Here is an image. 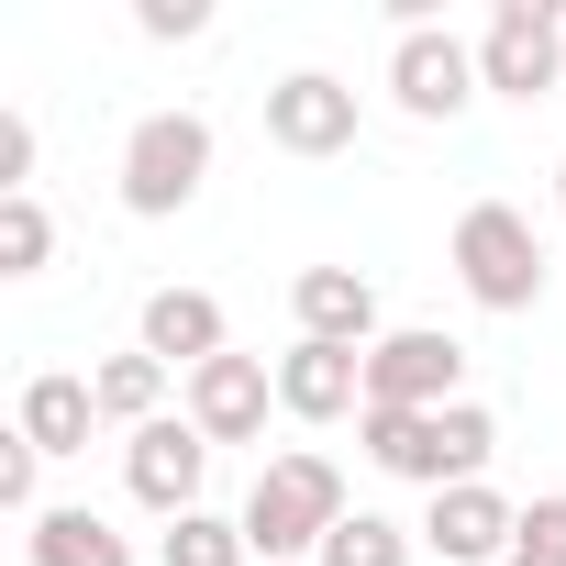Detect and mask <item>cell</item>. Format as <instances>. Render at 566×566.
<instances>
[{"label":"cell","mask_w":566,"mask_h":566,"mask_svg":"<svg viewBox=\"0 0 566 566\" xmlns=\"http://www.w3.org/2000/svg\"><path fill=\"white\" fill-rule=\"evenodd\" d=\"M167 378H178V367H156L145 345H134V356H101V367H90V389H101V422H123V433L167 422Z\"/></svg>","instance_id":"obj_16"},{"label":"cell","mask_w":566,"mask_h":566,"mask_svg":"<svg viewBox=\"0 0 566 566\" xmlns=\"http://www.w3.org/2000/svg\"><path fill=\"white\" fill-rule=\"evenodd\" d=\"M156 566H255V544H244V522L189 511V522H167V533H156Z\"/></svg>","instance_id":"obj_19"},{"label":"cell","mask_w":566,"mask_h":566,"mask_svg":"<svg viewBox=\"0 0 566 566\" xmlns=\"http://www.w3.org/2000/svg\"><path fill=\"white\" fill-rule=\"evenodd\" d=\"M23 544H34V566H134V544L101 511H45V522H23Z\"/></svg>","instance_id":"obj_17"},{"label":"cell","mask_w":566,"mask_h":566,"mask_svg":"<svg viewBox=\"0 0 566 566\" xmlns=\"http://www.w3.org/2000/svg\"><path fill=\"white\" fill-rule=\"evenodd\" d=\"M45 255H56L45 200H34V189H23V200H0V277H45Z\"/></svg>","instance_id":"obj_20"},{"label":"cell","mask_w":566,"mask_h":566,"mask_svg":"<svg viewBox=\"0 0 566 566\" xmlns=\"http://www.w3.org/2000/svg\"><path fill=\"white\" fill-rule=\"evenodd\" d=\"M356 444H367V467H389L411 489H467V478H489L500 422L478 400H444V411H356Z\"/></svg>","instance_id":"obj_2"},{"label":"cell","mask_w":566,"mask_h":566,"mask_svg":"<svg viewBox=\"0 0 566 566\" xmlns=\"http://www.w3.org/2000/svg\"><path fill=\"white\" fill-rule=\"evenodd\" d=\"M211 178V123L200 112H145L123 134V211L134 222H178Z\"/></svg>","instance_id":"obj_4"},{"label":"cell","mask_w":566,"mask_h":566,"mask_svg":"<svg viewBox=\"0 0 566 566\" xmlns=\"http://www.w3.org/2000/svg\"><path fill=\"white\" fill-rule=\"evenodd\" d=\"M145 356H156V367H178V378H200L211 356H233L222 301H211V290H156V301H145Z\"/></svg>","instance_id":"obj_14"},{"label":"cell","mask_w":566,"mask_h":566,"mask_svg":"<svg viewBox=\"0 0 566 566\" xmlns=\"http://www.w3.org/2000/svg\"><path fill=\"white\" fill-rule=\"evenodd\" d=\"M145 45H189V34H211V12H200V0H145Z\"/></svg>","instance_id":"obj_23"},{"label":"cell","mask_w":566,"mask_h":566,"mask_svg":"<svg viewBox=\"0 0 566 566\" xmlns=\"http://www.w3.org/2000/svg\"><path fill=\"white\" fill-rule=\"evenodd\" d=\"M411 544H422V522H389V511H345V522H334V544H323L312 566H411Z\"/></svg>","instance_id":"obj_18"},{"label":"cell","mask_w":566,"mask_h":566,"mask_svg":"<svg viewBox=\"0 0 566 566\" xmlns=\"http://www.w3.org/2000/svg\"><path fill=\"white\" fill-rule=\"evenodd\" d=\"M34 489H45V455H34V444L12 433V444H0V511H23V522H45V500H34Z\"/></svg>","instance_id":"obj_22"},{"label":"cell","mask_w":566,"mask_h":566,"mask_svg":"<svg viewBox=\"0 0 566 566\" xmlns=\"http://www.w3.org/2000/svg\"><path fill=\"white\" fill-rule=\"evenodd\" d=\"M266 145L277 156H345L356 145V90L334 67H290L266 90Z\"/></svg>","instance_id":"obj_9"},{"label":"cell","mask_w":566,"mask_h":566,"mask_svg":"<svg viewBox=\"0 0 566 566\" xmlns=\"http://www.w3.org/2000/svg\"><path fill=\"white\" fill-rule=\"evenodd\" d=\"M356 500H345V467L334 455H312V444H290V455H266L255 467V489H244V544H255V566H312L323 544H334V522H345Z\"/></svg>","instance_id":"obj_1"},{"label":"cell","mask_w":566,"mask_h":566,"mask_svg":"<svg viewBox=\"0 0 566 566\" xmlns=\"http://www.w3.org/2000/svg\"><path fill=\"white\" fill-rule=\"evenodd\" d=\"M277 411L290 422H356L367 411V356L356 345H290L277 356Z\"/></svg>","instance_id":"obj_13"},{"label":"cell","mask_w":566,"mask_h":566,"mask_svg":"<svg viewBox=\"0 0 566 566\" xmlns=\"http://www.w3.org/2000/svg\"><path fill=\"white\" fill-rule=\"evenodd\" d=\"M555 211H566V167H555Z\"/></svg>","instance_id":"obj_25"},{"label":"cell","mask_w":566,"mask_h":566,"mask_svg":"<svg viewBox=\"0 0 566 566\" xmlns=\"http://www.w3.org/2000/svg\"><path fill=\"white\" fill-rule=\"evenodd\" d=\"M34 189V123L12 112V123H0V200H23Z\"/></svg>","instance_id":"obj_24"},{"label":"cell","mask_w":566,"mask_h":566,"mask_svg":"<svg viewBox=\"0 0 566 566\" xmlns=\"http://www.w3.org/2000/svg\"><path fill=\"white\" fill-rule=\"evenodd\" d=\"M200 478H211V433H200L189 411L123 433V489H134L156 522H189V511H200Z\"/></svg>","instance_id":"obj_6"},{"label":"cell","mask_w":566,"mask_h":566,"mask_svg":"<svg viewBox=\"0 0 566 566\" xmlns=\"http://www.w3.org/2000/svg\"><path fill=\"white\" fill-rule=\"evenodd\" d=\"M500 566H566V489L522 500V533H511V555H500Z\"/></svg>","instance_id":"obj_21"},{"label":"cell","mask_w":566,"mask_h":566,"mask_svg":"<svg viewBox=\"0 0 566 566\" xmlns=\"http://www.w3.org/2000/svg\"><path fill=\"white\" fill-rule=\"evenodd\" d=\"M478 78H489L500 101H544V90L566 78V23L544 12V0H500L489 34H478Z\"/></svg>","instance_id":"obj_7"},{"label":"cell","mask_w":566,"mask_h":566,"mask_svg":"<svg viewBox=\"0 0 566 566\" xmlns=\"http://www.w3.org/2000/svg\"><path fill=\"white\" fill-rule=\"evenodd\" d=\"M290 312H301V345H378L389 323H378V277L367 266H301L290 277Z\"/></svg>","instance_id":"obj_11"},{"label":"cell","mask_w":566,"mask_h":566,"mask_svg":"<svg viewBox=\"0 0 566 566\" xmlns=\"http://www.w3.org/2000/svg\"><path fill=\"white\" fill-rule=\"evenodd\" d=\"M266 411H277V367H266V356H211V367L189 378V422H200L211 444H255Z\"/></svg>","instance_id":"obj_12"},{"label":"cell","mask_w":566,"mask_h":566,"mask_svg":"<svg viewBox=\"0 0 566 566\" xmlns=\"http://www.w3.org/2000/svg\"><path fill=\"white\" fill-rule=\"evenodd\" d=\"M90 422H101V389H90L78 367H45V378H23V411H12V433H23L34 455H90Z\"/></svg>","instance_id":"obj_15"},{"label":"cell","mask_w":566,"mask_h":566,"mask_svg":"<svg viewBox=\"0 0 566 566\" xmlns=\"http://www.w3.org/2000/svg\"><path fill=\"white\" fill-rule=\"evenodd\" d=\"M478 90H489V78H478V45H455L444 23H422V34L389 45V101H400L411 123H455Z\"/></svg>","instance_id":"obj_8"},{"label":"cell","mask_w":566,"mask_h":566,"mask_svg":"<svg viewBox=\"0 0 566 566\" xmlns=\"http://www.w3.org/2000/svg\"><path fill=\"white\" fill-rule=\"evenodd\" d=\"M511 533H522V500H500L489 478L433 489V511H422V555H444V566H500Z\"/></svg>","instance_id":"obj_10"},{"label":"cell","mask_w":566,"mask_h":566,"mask_svg":"<svg viewBox=\"0 0 566 566\" xmlns=\"http://www.w3.org/2000/svg\"><path fill=\"white\" fill-rule=\"evenodd\" d=\"M467 400V345L433 334V323H400L367 345V411H444Z\"/></svg>","instance_id":"obj_5"},{"label":"cell","mask_w":566,"mask_h":566,"mask_svg":"<svg viewBox=\"0 0 566 566\" xmlns=\"http://www.w3.org/2000/svg\"><path fill=\"white\" fill-rule=\"evenodd\" d=\"M444 266H455V290H467L478 312H500V323L544 301V233H533L511 200H467V211H455Z\"/></svg>","instance_id":"obj_3"}]
</instances>
